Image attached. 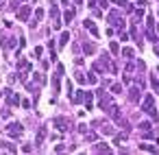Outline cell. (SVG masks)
Segmentation results:
<instances>
[{"label":"cell","instance_id":"cell-1","mask_svg":"<svg viewBox=\"0 0 159 155\" xmlns=\"http://www.w3.org/2000/svg\"><path fill=\"white\" fill-rule=\"evenodd\" d=\"M107 20H109L113 26H120V31L124 29V20H122V13H120V11H111V13L107 15Z\"/></svg>","mask_w":159,"mask_h":155},{"label":"cell","instance_id":"cell-2","mask_svg":"<svg viewBox=\"0 0 159 155\" xmlns=\"http://www.w3.org/2000/svg\"><path fill=\"white\" fill-rule=\"evenodd\" d=\"M146 37H148L150 42H157V37H155V20H153V15L146 18Z\"/></svg>","mask_w":159,"mask_h":155},{"label":"cell","instance_id":"cell-3","mask_svg":"<svg viewBox=\"0 0 159 155\" xmlns=\"http://www.w3.org/2000/svg\"><path fill=\"white\" fill-rule=\"evenodd\" d=\"M22 131H24V129H22L20 122H11V125L7 127V133H9L11 138H18V135H22Z\"/></svg>","mask_w":159,"mask_h":155},{"label":"cell","instance_id":"cell-4","mask_svg":"<svg viewBox=\"0 0 159 155\" xmlns=\"http://www.w3.org/2000/svg\"><path fill=\"white\" fill-rule=\"evenodd\" d=\"M29 15H31V7L24 5L20 11H18V20H20V22H26V20H29Z\"/></svg>","mask_w":159,"mask_h":155},{"label":"cell","instance_id":"cell-5","mask_svg":"<svg viewBox=\"0 0 159 155\" xmlns=\"http://www.w3.org/2000/svg\"><path fill=\"white\" fill-rule=\"evenodd\" d=\"M153 94H148V96H146V98H144V103H142V105H139V109H142V111H150V109H153Z\"/></svg>","mask_w":159,"mask_h":155},{"label":"cell","instance_id":"cell-6","mask_svg":"<svg viewBox=\"0 0 159 155\" xmlns=\"http://www.w3.org/2000/svg\"><path fill=\"white\" fill-rule=\"evenodd\" d=\"M52 125H55L59 131H65V129H68V120L59 116V118H52Z\"/></svg>","mask_w":159,"mask_h":155},{"label":"cell","instance_id":"cell-7","mask_svg":"<svg viewBox=\"0 0 159 155\" xmlns=\"http://www.w3.org/2000/svg\"><path fill=\"white\" fill-rule=\"evenodd\" d=\"M83 24H85V29L90 31V33H92V35H94V37H98V29H96V24H94V22H92V20H85Z\"/></svg>","mask_w":159,"mask_h":155},{"label":"cell","instance_id":"cell-8","mask_svg":"<svg viewBox=\"0 0 159 155\" xmlns=\"http://www.w3.org/2000/svg\"><path fill=\"white\" fill-rule=\"evenodd\" d=\"M83 50L87 53V55H94V53H96V46L92 44V42H85V44H83Z\"/></svg>","mask_w":159,"mask_h":155},{"label":"cell","instance_id":"cell-9","mask_svg":"<svg viewBox=\"0 0 159 155\" xmlns=\"http://www.w3.org/2000/svg\"><path fill=\"white\" fill-rule=\"evenodd\" d=\"M41 18H44V9H37V11H35V20L31 22V26H35V24H37V22L41 20Z\"/></svg>","mask_w":159,"mask_h":155},{"label":"cell","instance_id":"cell-10","mask_svg":"<svg viewBox=\"0 0 159 155\" xmlns=\"http://www.w3.org/2000/svg\"><path fill=\"white\" fill-rule=\"evenodd\" d=\"M129 98H131V100H133V103H137V100H139V90H137V87H133V90H131V94H129Z\"/></svg>","mask_w":159,"mask_h":155},{"label":"cell","instance_id":"cell-11","mask_svg":"<svg viewBox=\"0 0 159 155\" xmlns=\"http://www.w3.org/2000/svg\"><path fill=\"white\" fill-rule=\"evenodd\" d=\"M72 18H74V11H72V9H68V11L63 13V20H65V24H70V22H72Z\"/></svg>","mask_w":159,"mask_h":155},{"label":"cell","instance_id":"cell-12","mask_svg":"<svg viewBox=\"0 0 159 155\" xmlns=\"http://www.w3.org/2000/svg\"><path fill=\"white\" fill-rule=\"evenodd\" d=\"M68 40H70V33H68V31H63V33H61V37H59V44L65 46V44H68Z\"/></svg>","mask_w":159,"mask_h":155},{"label":"cell","instance_id":"cell-13","mask_svg":"<svg viewBox=\"0 0 159 155\" xmlns=\"http://www.w3.org/2000/svg\"><path fill=\"white\" fill-rule=\"evenodd\" d=\"M0 144L5 146L7 151H11V153H18V146H13V144H11V142H0Z\"/></svg>","mask_w":159,"mask_h":155},{"label":"cell","instance_id":"cell-14","mask_svg":"<svg viewBox=\"0 0 159 155\" xmlns=\"http://www.w3.org/2000/svg\"><path fill=\"white\" fill-rule=\"evenodd\" d=\"M142 151H148V153H157V146H150V144H139Z\"/></svg>","mask_w":159,"mask_h":155},{"label":"cell","instance_id":"cell-15","mask_svg":"<svg viewBox=\"0 0 159 155\" xmlns=\"http://www.w3.org/2000/svg\"><path fill=\"white\" fill-rule=\"evenodd\" d=\"M111 94H122V85L113 83V85H111Z\"/></svg>","mask_w":159,"mask_h":155},{"label":"cell","instance_id":"cell-16","mask_svg":"<svg viewBox=\"0 0 159 155\" xmlns=\"http://www.w3.org/2000/svg\"><path fill=\"white\" fill-rule=\"evenodd\" d=\"M96 151H100V153H103V151H105V153H109V146H107V144H105V142H98V146H96Z\"/></svg>","mask_w":159,"mask_h":155},{"label":"cell","instance_id":"cell-17","mask_svg":"<svg viewBox=\"0 0 159 155\" xmlns=\"http://www.w3.org/2000/svg\"><path fill=\"white\" fill-rule=\"evenodd\" d=\"M87 83H90V85H96V83H98V79H96L94 72H90V74H87Z\"/></svg>","mask_w":159,"mask_h":155},{"label":"cell","instance_id":"cell-18","mask_svg":"<svg viewBox=\"0 0 159 155\" xmlns=\"http://www.w3.org/2000/svg\"><path fill=\"white\" fill-rule=\"evenodd\" d=\"M44 138H46V129H44V127H41V129L37 131V144H39V142L44 140Z\"/></svg>","mask_w":159,"mask_h":155},{"label":"cell","instance_id":"cell-19","mask_svg":"<svg viewBox=\"0 0 159 155\" xmlns=\"http://www.w3.org/2000/svg\"><path fill=\"white\" fill-rule=\"evenodd\" d=\"M109 48H111V53H113V55H118V53H120V44H118V42H111Z\"/></svg>","mask_w":159,"mask_h":155},{"label":"cell","instance_id":"cell-20","mask_svg":"<svg viewBox=\"0 0 159 155\" xmlns=\"http://www.w3.org/2000/svg\"><path fill=\"white\" fill-rule=\"evenodd\" d=\"M122 55H124L126 59H131V57H133V50H131V48H124V50H122Z\"/></svg>","mask_w":159,"mask_h":155},{"label":"cell","instance_id":"cell-21","mask_svg":"<svg viewBox=\"0 0 159 155\" xmlns=\"http://www.w3.org/2000/svg\"><path fill=\"white\" fill-rule=\"evenodd\" d=\"M35 79H37V83H39V85L46 83V76H44V74H35Z\"/></svg>","mask_w":159,"mask_h":155},{"label":"cell","instance_id":"cell-22","mask_svg":"<svg viewBox=\"0 0 159 155\" xmlns=\"http://www.w3.org/2000/svg\"><path fill=\"white\" fill-rule=\"evenodd\" d=\"M150 85H153L155 90H157V87H159V81H157V76H150Z\"/></svg>","mask_w":159,"mask_h":155},{"label":"cell","instance_id":"cell-23","mask_svg":"<svg viewBox=\"0 0 159 155\" xmlns=\"http://www.w3.org/2000/svg\"><path fill=\"white\" fill-rule=\"evenodd\" d=\"M139 129H142V131H148L150 129V122H139Z\"/></svg>","mask_w":159,"mask_h":155},{"label":"cell","instance_id":"cell-24","mask_svg":"<svg viewBox=\"0 0 159 155\" xmlns=\"http://www.w3.org/2000/svg\"><path fill=\"white\" fill-rule=\"evenodd\" d=\"M120 40H122V42H126V40H129V35H126L124 31H120Z\"/></svg>","mask_w":159,"mask_h":155},{"label":"cell","instance_id":"cell-25","mask_svg":"<svg viewBox=\"0 0 159 155\" xmlns=\"http://www.w3.org/2000/svg\"><path fill=\"white\" fill-rule=\"evenodd\" d=\"M122 140H126V135H116V140H113V142L118 144V142H122Z\"/></svg>","mask_w":159,"mask_h":155},{"label":"cell","instance_id":"cell-26","mask_svg":"<svg viewBox=\"0 0 159 155\" xmlns=\"http://www.w3.org/2000/svg\"><path fill=\"white\" fill-rule=\"evenodd\" d=\"M103 133L109 135V133H113V129H111V127H103Z\"/></svg>","mask_w":159,"mask_h":155},{"label":"cell","instance_id":"cell-27","mask_svg":"<svg viewBox=\"0 0 159 155\" xmlns=\"http://www.w3.org/2000/svg\"><path fill=\"white\" fill-rule=\"evenodd\" d=\"M87 142H96V135L94 133H87Z\"/></svg>","mask_w":159,"mask_h":155},{"label":"cell","instance_id":"cell-28","mask_svg":"<svg viewBox=\"0 0 159 155\" xmlns=\"http://www.w3.org/2000/svg\"><path fill=\"white\" fill-rule=\"evenodd\" d=\"M98 5L103 7V9H105V7H107V0H98Z\"/></svg>","mask_w":159,"mask_h":155},{"label":"cell","instance_id":"cell-29","mask_svg":"<svg viewBox=\"0 0 159 155\" xmlns=\"http://www.w3.org/2000/svg\"><path fill=\"white\" fill-rule=\"evenodd\" d=\"M155 55L159 57V44H155Z\"/></svg>","mask_w":159,"mask_h":155},{"label":"cell","instance_id":"cell-30","mask_svg":"<svg viewBox=\"0 0 159 155\" xmlns=\"http://www.w3.org/2000/svg\"><path fill=\"white\" fill-rule=\"evenodd\" d=\"M116 2H118V5H122V7L126 5V0H116Z\"/></svg>","mask_w":159,"mask_h":155},{"label":"cell","instance_id":"cell-31","mask_svg":"<svg viewBox=\"0 0 159 155\" xmlns=\"http://www.w3.org/2000/svg\"><path fill=\"white\" fill-rule=\"evenodd\" d=\"M74 2H76V5H81V0H74Z\"/></svg>","mask_w":159,"mask_h":155},{"label":"cell","instance_id":"cell-32","mask_svg":"<svg viewBox=\"0 0 159 155\" xmlns=\"http://www.w3.org/2000/svg\"><path fill=\"white\" fill-rule=\"evenodd\" d=\"M63 5H68V0H63Z\"/></svg>","mask_w":159,"mask_h":155},{"label":"cell","instance_id":"cell-33","mask_svg":"<svg viewBox=\"0 0 159 155\" xmlns=\"http://www.w3.org/2000/svg\"><path fill=\"white\" fill-rule=\"evenodd\" d=\"M15 2H18V0H15ZM20 2H24V0H20Z\"/></svg>","mask_w":159,"mask_h":155},{"label":"cell","instance_id":"cell-34","mask_svg":"<svg viewBox=\"0 0 159 155\" xmlns=\"http://www.w3.org/2000/svg\"><path fill=\"white\" fill-rule=\"evenodd\" d=\"M157 31H159V26H157Z\"/></svg>","mask_w":159,"mask_h":155}]
</instances>
